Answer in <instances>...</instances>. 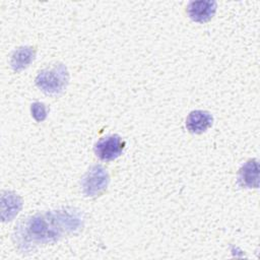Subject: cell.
<instances>
[{
  "label": "cell",
  "mask_w": 260,
  "mask_h": 260,
  "mask_svg": "<svg viewBox=\"0 0 260 260\" xmlns=\"http://www.w3.org/2000/svg\"><path fill=\"white\" fill-rule=\"evenodd\" d=\"M126 142L118 134L107 135L98 140L93 146L95 155L104 161L116 159L122 154Z\"/></svg>",
  "instance_id": "obj_4"
},
{
  "label": "cell",
  "mask_w": 260,
  "mask_h": 260,
  "mask_svg": "<svg viewBox=\"0 0 260 260\" xmlns=\"http://www.w3.org/2000/svg\"><path fill=\"white\" fill-rule=\"evenodd\" d=\"M22 208V199L11 191L2 192L1 195V218L2 221L12 220Z\"/></svg>",
  "instance_id": "obj_8"
},
{
  "label": "cell",
  "mask_w": 260,
  "mask_h": 260,
  "mask_svg": "<svg viewBox=\"0 0 260 260\" xmlns=\"http://www.w3.org/2000/svg\"><path fill=\"white\" fill-rule=\"evenodd\" d=\"M83 224L84 217L80 210L64 207L23 218L15 226L13 240L20 251L30 252L64 236L78 233Z\"/></svg>",
  "instance_id": "obj_1"
},
{
  "label": "cell",
  "mask_w": 260,
  "mask_h": 260,
  "mask_svg": "<svg viewBox=\"0 0 260 260\" xmlns=\"http://www.w3.org/2000/svg\"><path fill=\"white\" fill-rule=\"evenodd\" d=\"M36 53H37L36 48L31 46H23V47L17 48L11 55V59H10L11 68L16 72L24 70L35 60Z\"/></svg>",
  "instance_id": "obj_9"
},
{
  "label": "cell",
  "mask_w": 260,
  "mask_h": 260,
  "mask_svg": "<svg viewBox=\"0 0 260 260\" xmlns=\"http://www.w3.org/2000/svg\"><path fill=\"white\" fill-rule=\"evenodd\" d=\"M212 115L204 110H195L188 114L186 118V128L193 134H201L212 126Z\"/></svg>",
  "instance_id": "obj_7"
},
{
  "label": "cell",
  "mask_w": 260,
  "mask_h": 260,
  "mask_svg": "<svg viewBox=\"0 0 260 260\" xmlns=\"http://www.w3.org/2000/svg\"><path fill=\"white\" fill-rule=\"evenodd\" d=\"M238 184L241 187L257 189L259 187V162L256 158L248 159L239 170Z\"/></svg>",
  "instance_id": "obj_6"
},
{
  "label": "cell",
  "mask_w": 260,
  "mask_h": 260,
  "mask_svg": "<svg viewBox=\"0 0 260 260\" xmlns=\"http://www.w3.org/2000/svg\"><path fill=\"white\" fill-rule=\"evenodd\" d=\"M69 82V72L62 63H57L52 67L41 70L36 79V85L46 94H60L67 87Z\"/></svg>",
  "instance_id": "obj_2"
},
{
  "label": "cell",
  "mask_w": 260,
  "mask_h": 260,
  "mask_svg": "<svg viewBox=\"0 0 260 260\" xmlns=\"http://www.w3.org/2000/svg\"><path fill=\"white\" fill-rule=\"evenodd\" d=\"M217 3L212 0L191 1L188 3L186 12L188 16L195 22H207L215 14Z\"/></svg>",
  "instance_id": "obj_5"
},
{
  "label": "cell",
  "mask_w": 260,
  "mask_h": 260,
  "mask_svg": "<svg viewBox=\"0 0 260 260\" xmlns=\"http://www.w3.org/2000/svg\"><path fill=\"white\" fill-rule=\"evenodd\" d=\"M110 176L101 165H94L84 174L80 181L81 191L85 197H96L102 195L108 188Z\"/></svg>",
  "instance_id": "obj_3"
},
{
  "label": "cell",
  "mask_w": 260,
  "mask_h": 260,
  "mask_svg": "<svg viewBox=\"0 0 260 260\" xmlns=\"http://www.w3.org/2000/svg\"><path fill=\"white\" fill-rule=\"evenodd\" d=\"M30 113L37 122H43L48 116V110L44 103L35 102L30 105Z\"/></svg>",
  "instance_id": "obj_10"
}]
</instances>
